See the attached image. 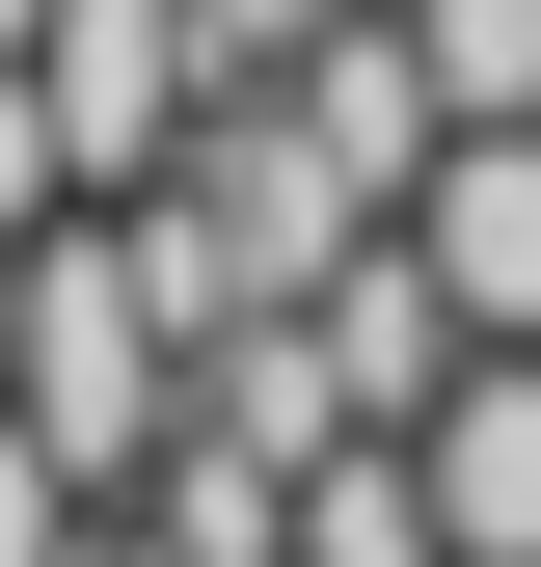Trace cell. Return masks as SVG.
Returning a JSON list of instances; mask_svg holds the SVG:
<instances>
[{
  "label": "cell",
  "instance_id": "2",
  "mask_svg": "<svg viewBox=\"0 0 541 567\" xmlns=\"http://www.w3.org/2000/svg\"><path fill=\"white\" fill-rule=\"evenodd\" d=\"M82 189H109V163H82V109H54V54H0V244H54Z\"/></svg>",
  "mask_w": 541,
  "mask_h": 567
},
{
  "label": "cell",
  "instance_id": "1",
  "mask_svg": "<svg viewBox=\"0 0 541 567\" xmlns=\"http://www.w3.org/2000/svg\"><path fill=\"white\" fill-rule=\"evenodd\" d=\"M406 244L460 270V324H488V351H541V135H433Z\"/></svg>",
  "mask_w": 541,
  "mask_h": 567
}]
</instances>
